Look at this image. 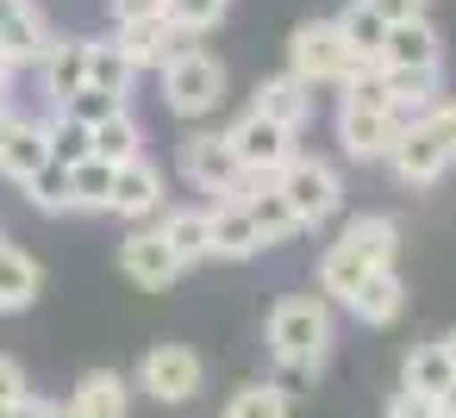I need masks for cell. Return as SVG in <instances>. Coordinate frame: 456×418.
I'll return each mask as SVG.
<instances>
[{"label": "cell", "instance_id": "cell-1", "mask_svg": "<svg viewBox=\"0 0 456 418\" xmlns=\"http://www.w3.org/2000/svg\"><path fill=\"white\" fill-rule=\"evenodd\" d=\"M331 337H338V325H331L325 293H288V300L269 306V356H275V368L313 381L319 362L331 356Z\"/></svg>", "mask_w": 456, "mask_h": 418}, {"label": "cell", "instance_id": "cell-2", "mask_svg": "<svg viewBox=\"0 0 456 418\" xmlns=\"http://www.w3.org/2000/svg\"><path fill=\"white\" fill-rule=\"evenodd\" d=\"M375 63L369 57H356L344 38H338V26L331 20H306V26H294V38H288V76L294 82H306V88H319V82H331V88H350L356 76H369Z\"/></svg>", "mask_w": 456, "mask_h": 418}, {"label": "cell", "instance_id": "cell-3", "mask_svg": "<svg viewBox=\"0 0 456 418\" xmlns=\"http://www.w3.org/2000/svg\"><path fill=\"white\" fill-rule=\"evenodd\" d=\"M456 163V107H431L425 119H412L400 132V144L387 150V169L406 188H431L444 169Z\"/></svg>", "mask_w": 456, "mask_h": 418}, {"label": "cell", "instance_id": "cell-4", "mask_svg": "<svg viewBox=\"0 0 456 418\" xmlns=\"http://www.w3.org/2000/svg\"><path fill=\"white\" fill-rule=\"evenodd\" d=\"M275 194L288 200V213L300 219V231L338 219V206H344V181H338V169H331L325 157H294V163L275 175Z\"/></svg>", "mask_w": 456, "mask_h": 418}, {"label": "cell", "instance_id": "cell-5", "mask_svg": "<svg viewBox=\"0 0 456 418\" xmlns=\"http://www.w3.org/2000/svg\"><path fill=\"white\" fill-rule=\"evenodd\" d=\"M182 175H188V188L219 194V200H250V194H256L250 175L238 169L225 132H188V138H182Z\"/></svg>", "mask_w": 456, "mask_h": 418}, {"label": "cell", "instance_id": "cell-6", "mask_svg": "<svg viewBox=\"0 0 456 418\" xmlns=\"http://www.w3.org/2000/svg\"><path fill=\"white\" fill-rule=\"evenodd\" d=\"M163 100L169 113L182 119H207L219 100H225V63L213 51H188L175 63H163Z\"/></svg>", "mask_w": 456, "mask_h": 418}, {"label": "cell", "instance_id": "cell-7", "mask_svg": "<svg viewBox=\"0 0 456 418\" xmlns=\"http://www.w3.org/2000/svg\"><path fill=\"white\" fill-rule=\"evenodd\" d=\"M225 144H232V157H238V169L250 175V188H275V175L294 163V132L269 125L263 113H244V119L225 132Z\"/></svg>", "mask_w": 456, "mask_h": 418}, {"label": "cell", "instance_id": "cell-8", "mask_svg": "<svg viewBox=\"0 0 456 418\" xmlns=\"http://www.w3.org/2000/svg\"><path fill=\"white\" fill-rule=\"evenodd\" d=\"M200 381H207V368H200V356H194L188 343H151L144 362H138V393H151L157 406L194 399Z\"/></svg>", "mask_w": 456, "mask_h": 418}, {"label": "cell", "instance_id": "cell-9", "mask_svg": "<svg viewBox=\"0 0 456 418\" xmlns=\"http://www.w3.org/2000/svg\"><path fill=\"white\" fill-rule=\"evenodd\" d=\"M51 44H57V26L45 20L38 0H0V57H7L13 69L45 63Z\"/></svg>", "mask_w": 456, "mask_h": 418}, {"label": "cell", "instance_id": "cell-10", "mask_svg": "<svg viewBox=\"0 0 456 418\" xmlns=\"http://www.w3.org/2000/svg\"><path fill=\"white\" fill-rule=\"evenodd\" d=\"M400 119L394 113H369V107H338V144L356 163H387V150L400 144Z\"/></svg>", "mask_w": 456, "mask_h": 418}, {"label": "cell", "instance_id": "cell-11", "mask_svg": "<svg viewBox=\"0 0 456 418\" xmlns=\"http://www.w3.org/2000/svg\"><path fill=\"white\" fill-rule=\"evenodd\" d=\"M437 63H444V38H437V26H431L425 13L387 26L381 57H375V69H437Z\"/></svg>", "mask_w": 456, "mask_h": 418}, {"label": "cell", "instance_id": "cell-12", "mask_svg": "<svg viewBox=\"0 0 456 418\" xmlns=\"http://www.w3.org/2000/svg\"><path fill=\"white\" fill-rule=\"evenodd\" d=\"M119 269H126L138 287H151V293H163V287L182 281V256H175L157 231H132V237L119 244Z\"/></svg>", "mask_w": 456, "mask_h": 418}, {"label": "cell", "instance_id": "cell-13", "mask_svg": "<svg viewBox=\"0 0 456 418\" xmlns=\"http://www.w3.org/2000/svg\"><path fill=\"white\" fill-rule=\"evenodd\" d=\"M338 244H344L350 256H362V269H394V262H400V225H394L387 213H356V219L338 231Z\"/></svg>", "mask_w": 456, "mask_h": 418}, {"label": "cell", "instance_id": "cell-14", "mask_svg": "<svg viewBox=\"0 0 456 418\" xmlns=\"http://www.w3.org/2000/svg\"><path fill=\"white\" fill-rule=\"evenodd\" d=\"M250 113H263V119H269V125H281V132H300V125L313 119V88H306V82H294V76L281 69V76L256 82Z\"/></svg>", "mask_w": 456, "mask_h": 418}, {"label": "cell", "instance_id": "cell-15", "mask_svg": "<svg viewBox=\"0 0 456 418\" xmlns=\"http://www.w3.org/2000/svg\"><path fill=\"white\" fill-rule=\"evenodd\" d=\"M45 163H51V132H45V119H13L7 144H0V175H7L13 188H26Z\"/></svg>", "mask_w": 456, "mask_h": 418}, {"label": "cell", "instance_id": "cell-16", "mask_svg": "<svg viewBox=\"0 0 456 418\" xmlns=\"http://www.w3.org/2000/svg\"><path fill=\"white\" fill-rule=\"evenodd\" d=\"M45 94H51V113L69 100V94H82L88 88V38H57L51 51H45Z\"/></svg>", "mask_w": 456, "mask_h": 418}, {"label": "cell", "instance_id": "cell-17", "mask_svg": "<svg viewBox=\"0 0 456 418\" xmlns=\"http://www.w3.org/2000/svg\"><path fill=\"white\" fill-rule=\"evenodd\" d=\"M362 325H394L400 312H406V281H400V269H369L362 275V287L344 300Z\"/></svg>", "mask_w": 456, "mask_h": 418}, {"label": "cell", "instance_id": "cell-18", "mask_svg": "<svg viewBox=\"0 0 456 418\" xmlns=\"http://www.w3.org/2000/svg\"><path fill=\"white\" fill-rule=\"evenodd\" d=\"M69 406H76L82 418H126V406H132V381H126L119 368H82Z\"/></svg>", "mask_w": 456, "mask_h": 418}, {"label": "cell", "instance_id": "cell-19", "mask_svg": "<svg viewBox=\"0 0 456 418\" xmlns=\"http://www.w3.org/2000/svg\"><path fill=\"white\" fill-rule=\"evenodd\" d=\"M163 206V175H157V163H126V169H113V213L119 219H151Z\"/></svg>", "mask_w": 456, "mask_h": 418}, {"label": "cell", "instance_id": "cell-20", "mask_svg": "<svg viewBox=\"0 0 456 418\" xmlns=\"http://www.w3.org/2000/svg\"><path fill=\"white\" fill-rule=\"evenodd\" d=\"M157 237L182 256V269L200 262V256H213V219H207V206H169L163 225H157Z\"/></svg>", "mask_w": 456, "mask_h": 418}, {"label": "cell", "instance_id": "cell-21", "mask_svg": "<svg viewBox=\"0 0 456 418\" xmlns=\"http://www.w3.org/2000/svg\"><path fill=\"white\" fill-rule=\"evenodd\" d=\"M207 219H213V256L244 262V256H256V250H263V237H256V225H250L244 200H213V206H207Z\"/></svg>", "mask_w": 456, "mask_h": 418}, {"label": "cell", "instance_id": "cell-22", "mask_svg": "<svg viewBox=\"0 0 456 418\" xmlns=\"http://www.w3.org/2000/svg\"><path fill=\"white\" fill-rule=\"evenodd\" d=\"M38 287H45L38 256H26V250L7 237V244H0V312H26V306L38 300Z\"/></svg>", "mask_w": 456, "mask_h": 418}, {"label": "cell", "instance_id": "cell-23", "mask_svg": "<svg viewBox=\"0 0 456 418\" xmlns=\"http://www.w3.org/2000/svg\"><path fill=\"white\" fill-rule=\"evenodd\" d=\"M450 381H456V368H450V356H444V343H437V337L406 350V362H400V387H406V393H425V399H437Z\"/></svg>", "mask_w": 456, "mask_h": 418}, {"label": "cell", "instance_id": "cell-24", "mask_svg": "<svg viewBox=\"0 0 456 418\" xmlns=\"http://www.w3.org/2000/svg\"><path fill=\"white\" fill-rule=\"evenodd\" d=\"M132 76H138V69L126 63V51H119L113 38H88V88L126 100V94H132Z\"/></svg>", "mask_w": 456, "mask_h": 418}, {"label": "cell", "instance_id": "cell-25", "mask_svg": "<svg viewBox=\"0 0 456 418\" xmlns=\"http://www.w3.org/2000/svg\"><path fill=\"white\" fill-rule=\"evenodd\" d=\"M138 157H144V132H138L132 113H113L107 125H94V163L126 169V163H138Z\"/></svg>", "mask_w": 456, "mask_h": 418}, {"label": "cell", "instance_id": "cell-26", "mask_svg": "<svg viewBox=\"0 0 456 418\" xmlns=\"http://www.w3.org/2000/svg\"><path fill=\"white\" fill-rule=\"evenodd\" d=\"M331 26H338V38H344V44H350L356 57H369V63L381 57V38H387V20H381V13L369 7V0H350V7H344V13H338Z\"/></svg>", "mask_w": 456, "mask_h": 418}, {"label": "cell", "instance_id": "cell-27", "mask_svg": "<svg viewBox=\"0 0 456 418\" xmlns=\"http://www.w3.org/2000/svg\"><path fill=\"white\" fill-rule=\"evenodd\" d=\"M244 213H250V225H256L263 250H269V244H288V237H300V219L288 213V200H281L275 188H256V194L244 200Z\"/></svg>", "mask_w": 456, "mask_h": 418}, {"label": "cell", "instance_id": "cell-28", "mask_svg": "<svg viewBox=\"0 0 456 418\" xmlns=\"http://www.w3.org/2000/svg\"><path fill=\"white\" fill-rule=\"evenodd\" d=\"M69 200H76V213H113V169L107 163H76L69 169Z\"/></svg>", "mask_w": 456, "mask_h": 418}, {"label": "cell", "instance_id": "cell-29", "mask_svg": "<svg viewBox=\"0 0 456 418\" xmlns=\"http://www.w3.org/2000/svg\"><path fill=\"white\" fill-rule=\"evenodd\" d=\"M362 256H350L344 244H331L325 256H319V293H331V300H350L356 287H362Z\"/></svg>", "mask_w": 456, "mask_h": 418}, {"label": "cell", "instance_id": "cell-30", "mask_svg": "<svg viewBox=\"0 0 456 418\" xmlns=\"http://www.w3.org/2000/svg\"><path fill=\"white\" fill-rule=\"evenodd\" d=\"M225 7H232V0H163V26L200 38V32H213L225 20Z\"/></svg>", "mask_w": 456, "mask_h": 418}, {"label": "cell", "instance_id": "cell-31", "mask_svg": "<svg viewBox=\"0 0 456 418\" xmlns=\"http://www.w3.org/2000/svg\"><path fill=\"white\" fill-rule=\"evenodd\" d=\"M45 132H51V163L76 169V163H88V157H94V132H88V125H76V119H63V113H51V119H45Z\"/></svg>", "mask_w": 456, "mask_h": 418}, {"label": "cell", "instance_id": "cell-32", "mask_svg": "<svg viewBox=\"0 0 456 418\" xmlns=\"http://www.w3.org/2000/svg\"><path fill=\"white\" fill-rule=\"evenodd\" d=\"M225 418H288V393L275 381H244L225 406Z\"/></svg>", "mask_w": 456, "mask_h": 418}, {"label": "cell", "instance_id": "cell-33", "mask_svg": "<svg viewBox=\"0 0 456 418\" xmlns=\"http://www.w3.org/2000/svg\"><path fill=\"white\" fill-rule=\"evenodd\" d=\"M26 200H32L38 213H76V200H69V169H63V163H45V169L26 181Z\"/></svg>", "mask_w": 456, "mask_h": 418}, {"label": "cell", "instance_id": "cell-34", "mask_svg": "<svg viewBox=\"0 0 456 418\" xmlns=\"http://www.w3.org/2000/svg\"><path fill=\"white\" fill-rule=\"evenodd\" d=\"M57 113H63V119H76V125H88V132H94V125H107V119H113V113H126V100H113V94H101V88H82V94H69V100H63V107H57Z\"/></svg>", "mask_w": 456, "mask_h": 418}, {"label": "cell", "instance_id": "cell-35", "mask_svg": "<svg viewBox=\"0 0 456 418\" xmlns=\"http://www.w3.org/2000/svg\"><path fill=\"white\" fill-rule=\"evenodd\" d=\"M32 387H26V368L13 362V356H0V406H20Z\"/></svg>", "mask_w": 456, "mask_h": 418}, {"label": "cell", "instance_id": "cell-36", "mask_svg": "<svg viewBox=\"0 0 456 418\" xmlns=\"http://www.w3.org/2000/svg\"><path fill=\"white\" fill-rule=\"evenodd\" d=\"M387 418H437V399H425V393H406V387H400V393L387 399Z\"/></svg>", "mask_w": 456, "mask_h": 418}, {"label": "cell", "instance_id": "cell-37", "mask_svg": "<svg viewBox=\"0 0 456 418\" xmlns=\"http://www.w3.org/2000/svg\"><path fill=\"white\" fill-rule=\"evenodd\" d=\"M138 20H163V0H113V26H138Z\"/></svg>", "mask_w": 456, "mask_h": 418}, {"label": "cell", "instance_id": "cell-38", "mask_svg": "<svg viewBox=\"0 0 456 418\" xmlns=\"http://www.w3.org/2000/svg\"><path fill=\"white\" fill-rule=\"evenodd\" d=\"M369 7H375V13H381L387 26H400V20H419V13H425L419 0H369Z\"/></svg>", "mask_w": 456, "mask_h": 418}, {"label": "cell", "instance_id": "cell-39", "mask_svg": "<svg viewBox=\"0 0 456 418\" xmlns=\"http://www.w3.org/2000/svg\"><path fill=\"white\" fill-rule=\"evenodd\" d=\"M51 406H57V399H38V393H26V399L13 406V418H51Z\"/></svg>", "mask_w": 456, "mask_h": 418}, {"label": "cell", "instance_id": "cell-40", "mask_svg": "<svg viewBox=\"0 0 456 418\" xmlns=\"http://www.w3.org/2000/svg\"><path fill=\"white\" fill-rule=\"evenodd\" d=\"M13 76H20V69H13L7 57H0V100H13Z\"/></svg>", "mask_w": 456, "mask_h": 418}, {"label": "cell", "instance_id": "cell-41", "mask_svg": "<svg viewBox=\"0 0 456 418\" xmlns=\"http://www.w3.org/2000/svg\"><path fill=\"white\" fill-rule=\"evenodd\" d=\"M437 418H456V381H450V387L437 393Z\"/></svg>", "mask_w": 456, "mask_h": 418}, {"label": "cell", "instance_id": "cell-42", "mask_svg": "<svg viewBox=\"0 0 456 418\" xmlns=\"http://www.w3.org/2000/svg\"><path fill=\"white\" fill-rule=\"evenodd\" d=\"M13 119H20V113H13V100H0V144H7V132H13Z\"/></svg>", "mask_w": 456, "mask_h": 418}, {"label": "cell", "instance_id": "cell-43", "mask_svg": "<svg viewBox=\"0 0 456 418\" xmlns=\"http://www.w3.org/2000/svg\"><path fill=\"white\" fill-rule=\"evenodd\" d=\"M437 343H444V356H450V368H456V331H444Z\"/></svg>", "mask_w": 456, "mask_h": 418}, {"label": "cell", "instance_id": "cell-44", "mask_svg": "<svg viewBox=\"0 0 456 418\" xmlns=\"http://www.w3.org/2000/svg\"><path fill=\"white\" fill-rule=\"evenodd\" d=\"M51 418H82V412H76V406L63 399V406H51Z\"/></svg>", "mask_w": 456, "mask_h": 418}, {"label": "cell", "instance_id": "cell-45", "mask_svg": "<svg viewBox=\"0 0 456 418\" xmlns=\"http://www.w3.org/2000/svg\"><path fill=\"white\" fill-rule=\"evenodd\" d=\"M0 418H13V406H0Z\"/></svg>", "mask_w": 456, "mask_h": 418}, {"label": "cell", "instance_id": "cell-46", "mask_svg": "<svg viewBox=\"0 0 456 418\" xmlns=\"http://www.w3.org/2000/svg\"><path fill=\"white\" fill-rule=\"evenodd\" d=\"M0 244H7V231H0Z\"/></svg>", "mask_w": 456, "mask_h": 418}, {"label": "cell", "instance_id": "cell-47", "mask_svg": "<svg viewBox=\"0 0 456 418\" xmlns=\"http://www.w3.org/2000/svg\"><path fill=\"white\" fill-rule=\"evenodd\" d=\"M419 7H425V0H419Z\"/></svg>", "mask_w": 456, "mask_h": 418}, {"label": "cell", "instance_id": "cell-48", "mask_svg": "<svg viewBox=\"0 0 456 418\" xmlns=\"http://www.w3.org/2000/svg\"><path fill=\"white\" fill-rule=\"evenodd\" d=\"M219 418H225V412H219Z\"/></svg>", "mask_w": 456, "mask_h": 418}]
</instances>
